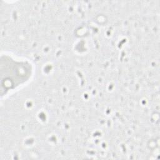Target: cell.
I'll return each instance as SVG.
<instances>
[{
	"label": "cell",
	"mask_w": 160,
	"mask_h": 160,
	"mask_svg": "<svg viewBox=\"0 0 160 160\" xmlns=\"http://www.w3.org/2000/svg\"><path fill=\"white\" fill-rule=\"evenodd\" d=\"M35 66L28 59L9 52H1L0 60L1 99L18 91L34 77Z\"/></svg>",
	"instance_id": "cell-1"
}]
</instances>
